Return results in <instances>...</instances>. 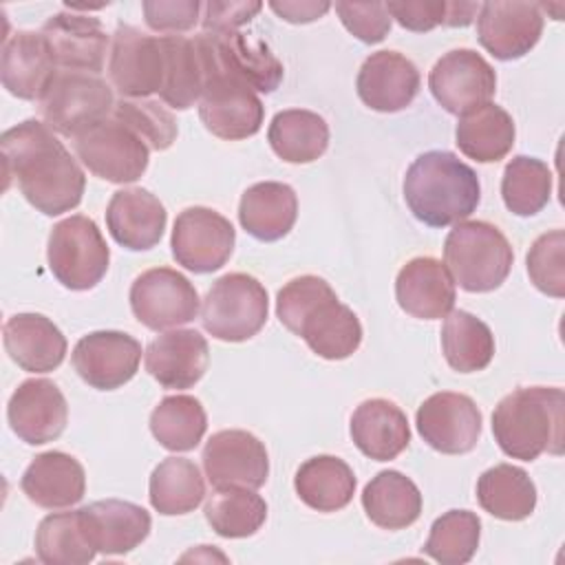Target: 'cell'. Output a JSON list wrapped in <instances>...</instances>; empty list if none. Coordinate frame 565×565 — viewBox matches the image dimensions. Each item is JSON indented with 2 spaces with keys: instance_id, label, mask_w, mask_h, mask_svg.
Segmentation results:
<instances>
[{
  "instance_id": "cell-1",
  "label": "cell",
  "mask_w": 565,
  "mask_h": 565,
  "mask_svg": "<svg viewBox=\"0 0 565 565\" xmlns=\"http://www.w3.org/2000/svg\"><path fill=\"white\" fill-rule=\"evenodd\" d=\"M7 188L18 183L22 196L42 214L57 216L79 205L86 177L53 130L24 119L0 137Z\"/></svg>"
},
{
  "instance_id": "cell-2",
  "label": "cell",
  "mask_w": 565,
  "mask_h": 565,
  "mask_svg": "<svg viewBox=\"0 0 565 565\" xmlns=\"http://www.w3.org/2000/svg\"><path fill=\"white\" fill-rule=\"evenodd\" d=\"M278 320L324 360H344L362 342V324L331 285L313 274L289 280L276 298Z\"/></svg>"
},
{
  "instance_id": "cell-3",
  "label": "cell",
  "mask_w": 565,
  "mask_h": 565,
  "mask_svg": "<svg viewBox=\"0 0 565 565\" xmlns=\"http://www.w3.org/2000/svg\"><path fill=\"white\" fill-rule=\"evenodd\" d=\"M404 201L428 227H448L468 218L479 201L477 172L448 150L422 152L406 170Z\"/></svg>"
},
{
  "instance_id": "cell-4",
  "label": "cell",
  "mask_w": 565,
  "mask_h": 565,
  "mask_svg": "<svg viewBox=\"0 0 565 565\" xmlns=\"http://www.w3.org/2000/svg\"><path fill=\"white\" fill-rule=\"evenodd\" d=\"M499 448L521 461L561 455L565 439V393L558 386H521L501 397L492 413Z\"/></svg>"
},
{
  "instance_id": "cell-5",
  "label": "cell",
  "mask_w": 565,
  "mask_h": 565,
  "mask_svg": "<svg viewBox=\"0 0 565 565\" xmlns=\"http://www.w3.org/2000/svg\"><path fill=\"white\" fill-rule=\"evenodd\" d=\"M514 252L505 234L488 221H461L444 241V265L470 294H486L508 278Z\"/></svg>"
},
{
  "instance_id": "cell-6",
  "label": "cell",
  "mask_w": 565,
  "mask_h": 565,
  "mask_svg": "<svg viewBox=\"0 0 565 565\" xmlns=\"http://www.w3.org/2000/svg\"><path fill=\"white\" fill-rule=\"evenodd\" d=\"M267 289L249 274L221 276L203 298V329L223 342H245L267 322Z\"/></svg>"
},
{
  "instance_id": "cell-7",
  "label": "cell",
  "mask_w": 565,
  "mask_h": 565,
  "mask_svg": "<svg viewBox=\"0 0 565 565\" xmlns=\"http://www.w3.org/2000/svg\"><path fill=\"white\" fill-rule=\"evenodd\" d=\"M115 108L113 90L95 73L84 71H57L51 86L38 102L42 121L64 135L75 139L79 132L110 117Z\"/></svg>"
},
{
  "instance_id": "cell-8",
  "label": "cell",
  "mask_w": 565,
  "mask_h": 565,
  "mask_svg": "<svg viewBox=\"0 0 565 565\" xmlns=\"http://www.w3.org/2000/svg\"><path fill=\"white\" fill-rule=\"evenodd\" d=\"M46 260L53 276L66 289L84 291L93 289L106 276L110 249L93 218L73 214L53 225Z\"/></svg>"
},
{
  "instance_id": "cell-9",
  "label": "cell",
  "mask_w": 565,
  "mask_h": 565,
  "mask_svg": "<svg viewBox=\"0 0 565 565\" xmlns=\"http://www.w3.org/2000/svg\"><path fill=\"white\" fill-rule=\"evenodd\" d=\"M77 159L99 179L110 183H132L148 168L150 148L113 115L73 139Z\"/></svg>"
},
{
  "instance_id": "cell-10",
  "label": "cell",
  "mask_w": 565,
  "mask_h": 565,
  "mask_svg": "<svg viewBox=\"0 0 565 565\" xmlns=\"http://www.w3.org/2000/svg\"><path fill=\"white\" fill-rule=\"evenodd\" d=\"M210 68L247 84L258 93H274L282 82V64L267 42L241 31H203L196 35Z\"/></svg>"
},
{
  "instance_id": "cell-11",
  "label": "cell",
  "mask_w": 565,
  "mask_h": 565,
  "mask_svg": "<svg viewBox=\"0 0 565 565\" xmlns=\"http://www.w3.org/2000/svg\"><path fill=\"white\" fill-rule=\"evenodd\" d=\"M130 309L143 327L163 331L196 318L199 294L181 271L152 267L135 278L130 287Z\"/></svg>"
},
{
  "instance_id": "cell-12",
  "label": "cell",
  "mask_w": 565,
  "mask_h": 565,
  "mask_svg": "<svg viewBox=\"0 0 565 565\" xmlns=\"http://www.w3.org/2000/svg\"><path fill=\"white\" fill-rule=\"evenodd\" d=\"M163 44L137 26L119 24L108 53V77L124 99H146L163 84Z\"/></svg>"
},
{
  "instance_id": "cell-13",
  "label": "cell",
  "mask_w": 565,
  "mask_h": 565,
  "mask_svg": "<svg viewBox=\"0 0 565 565\" xmlns=\"http://www.w3.org/2000/svg\"><path fill=\"white\" fill-rule=\"evenodd\" d=\"M236 232L232 223L216 210L194 205L179 212L172 227V256L174 260L194 271L210 274L221 269L234 252Z\"/></svg>"
},
{
  "instance_id": "cell-14",
  "label": "cell",
  "mask_w": 565,
  "mask_h": 565,
  "mask_svg": "<svg viewBox=\"0 0 565 565\" xmlns=\"http://www.w3.org/2000/svg\"><path fill=\"white\" fill-rule=\"evenodd\" d=\"M428 88L444 110L463 115L494 97L497 73L477 51L455 49L435 62Z\"/></svg>"
},
{
  "instance_id": "cell-15",
  "label": "cell",
  "mask_w": 565,
  "mask_h": 565,
  "mask_svg": "<svg viewBox=\"0 0 565 565\" xmlns=\"http://www.w3.org/2000/svg\"><path fill=\"white\" fill-rule=\"evenodd\" d=\"M201 459L205 477L214 488L258 490L269 475L265 444L241 428L214 433L205 441Z\"/></svg>"
},
{
  "instance_id": "cell-16",
  "label": "cell",
  "mask_w": 565,
  "mask_h": 565,
  "mask_svg": "<svg viewBox=\"0 0 565 565\" xmlns=\"http://www.w3.org/2000/svg\"><path fill=\"white\" fill-rule=\"evenodd\" d=\"M422 439L444 455L470 452L481 435V411L463 393L441 391L422 402L415 415Z\"/></svg>"
},
{
  "instance_id": "cell-17",
  "label": "cell",
  "mask_w": 565,
  "mask_h": 565,
  "mask_svg": "<svg viewBox=\"0 0 565 565\" xmlns=\"http://www.w3.org/2000/svg\"><path fill=\"white\" fill-rule=\"evenodd\" d=\"M199 117L214 137L238 141L260 130L265 106L247 84L214 73L199 99Z\"/></svg>"
},
{
  "instance_id": "cell-18",
  "label": "cell",
  "mask_w": 565,
  "mask_h": 565,
  "mask_svg": "<svg viewBox=\"0 0 565 565\" xmlns=\"http://www.w3.org/2000/svg\"><path fill=\"white\" fill-rule=\"evenodd\" d=\"M71 362L88 386L115 391L135 377L141 344L124 331H93L77 340Z\"/></svg>"
},
{
  "instance_id": "cell-19",
  "label": "cell",
  "mask_w": 565,
  "mask_h": 565,
  "mask_svg": "<svg viewBox=\"0 0 565 565\" xmlns=\"http://www.w3.org/2000/svg\"><path fill=\"white\" fill-rule=\"evenodd\" d=\"M543 33L536 2H483L477 13V38L497 60L510 62L530 53Z\"/></svg>"
},
{
  "instance_id": "cell-20",
  "label": "cell",
  "mask_w": 565,
  "mask_h": 565,
  "mask_svg": "<svg viewBox=\"0 0 565 565\" xmlns=\"http://www.w3.org/2000/svg\"><path fill=\"white\" fill-rule=\"evenodd\" d=\"M7 419L11 430L29 446L57 439L68 422V404L55 382L44 377L24 380L9 397Z\"/></svg>"
},
{
  "instance_id": "cell-21",
  "label": "cell",
  "mask_w": 565,
  "mask_h": 565,
  "mask_svg": "<svg viewBox=\"0 0 565 565\" xmlns=\"http://www.w3.org/2000/svg\"><path fill=\"white\" fill-rule=\"evenodd\" d=\"M40 33L44 35L57 66L95 75L102 73L110 40L99 18L60 11L44 22Z\"/></svg>"
},
{
  "instance_id": "cell-22",
  "label": "cell",
  "mask_w": 565,
  "mask_h": 565,
  "mask_svg": "<svg viewBox=\"0 0 565 565\" xmlns=\"http://www.w3.org/2000/svg\"><path fill=\"white\" fill-rule=\"evenodd\" d=\"M417 66L397 51L371 53L358 73L355 88L360 99L377 113H397L419 93Z\"/></svg>"
},
{
  "instance_id": "cell-23",
  "label": "cell",
  "mask_w": 565,
  "mask_h": 565,
  "mask_svg": "<svg viewBox=\"0 0 565 565\" xmlns=\"http://www.w3.org/2000/svg\"><path fill=\"white\" fill-rule=\"evenodd\" d=\"M57 64L42 33L18 31L2 44L0 77L2 86L18 99L40 102L53 77Z\"/></svg>"
},
{
  "instance_id": "cell-24",
  "label": "cell",
  "mask_w": 565,
  "mask_h": 565,
  "mask_svg": "<svg viewBox=\"0 0 565 565\" xmlns=\"http://www.w3.org/2000/svg\"><path fill=\"white\" fill-rule=\"evenodd\" d=\"M395 298L402 311L422 320L446 318L457 300L455 280L433 256L411 258L395 278Z\"/></svg>"
},
{
  "instance_id": "cell-25",
  "label": "cell",
  "mask_w": 565,
  "mask_h": 565,
  "mask_svg": "<svg viewBox=\"0 0 565 565\" xmlns=\"http://www.w3.org/2000/svg\"><path fill=\"white\" fill-rule=\"evenodd\" d=\"M207 340L196 329H172L157 335L146 349V371L163 388H190L207 371Z\"/></svg>"
},
{
  "instance_id": "cell-26",
  "label": "cell",
  "mask_w": 565,
  "mask_h": 565,
  "mask_svg": "<svg viewBox=\"0 0 565 565\" xmlns=\"http://www.w3.org/2000/svg\"><path fill=\"white\" fill-rule=\"evenodd\" d=\"M168 212L163 203L143 188L117 190L106 207L110 236L130 252L154 247L166 230Z\"/></svg>"
},
{
  "instance_id": "cell-27",
  "label": "cell",
  "mask_w": 565,
  "mask_h": 565,
  "mask_svg": "<svg viewBox=\"0 0 565 565\" xmlns=\"http://www.w3.org/2000/svg\"><path fill=\"white\" fill-rule=\"evenodd\" d=\"M79 512L93 547L106 556L132 552L148 539L152 527L146 508L121 499L95 501L79 508Z\"/></svg>"
},
{
  "instance_id": "cell-28",
  "label": "cell",
  "mask_w": 565,
  "mask_h": 565,
  "mask_svg": "<svg viewBox=\"0 0 565 565\" xmlns=\"http://www.w3.org/2000/svg\"><path fill=\"white\" fill-rule=\"evenodd\" d=\"M20 488L31 503L44 510H62L82 501L86 492V475L73 455L49 450L26 466Z\"/></svg>"
},
{
  "instance_id": "cell-29",
  "label": "cell",
  "mask_w": 565,
  "mask_h": 565,
  "mask_svg": "<svg viewBox=\"0 0 565 565\" xmlns=\"http://www.w3.org/2000/svg\"><path fill=\"white\" fill-rule=\"evenodd\" d=\"M9 358L29 373L55 371L66 355V338L42 313H15L2 329Z\"/></svg>"
},
{
  "instance_id": "cell-30",
  "label": "cell",
  "mask_w": 565,
  "mask_h": 565,
  "mask_svg": "<svg viewBox=\"0 0 565 565\" xmlns=\"http://www.w3.org/2000/svg\"><path fill=\"white\" fill-rule=\"evenodd\" d=\"M351 439L362 455L375 461H391L411 441L406 413L391 399H364L351 415Z\"/></svg>"
},
{
  "instance_id": "cell-31",
  "label": "cell",
  "mask_w": 565,
  "mask_h": 565,
  "mask_svg": "<svg viewBox=\"0 0 565 565\" xmlns=\"http://www.w3.org/2000/svg\"><path fill=\"white\" fill-rule=\"evenodd\" d=\"M161 44L166 68L159 97L170 108L188 110L201 99L210 79L205 53L196 35H161Z\"/></svg>"
},
{
  "instance_id": "cell-32",
  "label": "cell",
  "mask_w": 565,
  "mask_h": 565,
  "mask_svg": "<svg viewBox=\"0 0 565 565\" xmlns=\"http://www.w3.org/2000/svg\"><path fill=\"white\" fill-rule=\"evenodd\" d=\"M298 216V196L291 185L260 181L249 185L238 203L241 227L265 243L280 241L289 234Z\"/></svg>"
},
{
  "instance_id": "cell-33",
  "label": "cell",
  "mask_w": 565,
  "mask_h": 565,
  "mask_svg": "<svg viewBox=\"0 0 565 565\" xmlns=\"http://www.w3.org/2000/svg\"><path fill=\"white\" fill-rule=\"evenodd\" d=\"M516 128L508 110L488 102L459 115L455 128L457 148L479 163H494L503 159L514 146Z\"/></svg>"
},
{
  "instance_id": "cell-34",
  "label": "cell",
  "mask_w": 565,
  "mask_h": 565,
  "mask_svg": "<svg viewBox=\"0 0 565 565\" xmlns=\"http://www.w3.org/2000/svg\"><path fill=\"white\" fill-rule=\"evenodd\" d=\"M298 499L318 512H338L355 494V475L347 461L333 455H316L300 463L294 477Z\"/></svg>"
},
{
  "instance_id": "cell-35",
  "label": "cell",
  "mask_w": 565,
  "mask_h": 565,
  "mask_svg": "<svg viewBox=\"0 0 565 565\" xmlns=\"http://www.w3.org/2000/svg\"><path fill=\"white\" fill-rule=\"evenodd\" d=\"M362 508L377 527L404 530L422 514V492L399 470H382L364 486Z\"/></svg>"
},
{
  "instance_id": "cell-36",
  "label": "cell",
  "mask_w": 565,
  "mask_h": 565,
  "mask_svg": "<svg viewBox=\"0 0 565 565\" xmlns=\"http://www.w3.org/2000/svg\"><path fill=\"white\" fill-rule=\"evenodd\" d=\"M267 141L282 161L311 163L320 159L329 146V124L313 110H280L269 124Z\"/></svg>"
},
{
  "instance_id": "cell-37",
  "label": "cell",
  "mask_w": 565,
  "mask_h": 565,
  "mask_svg": "<svg viewBox=\"0 0 565 565\" xmlns=\"http://www.w3.org/2000/svg\"><path fill=\"white\" fill-rule=\"evenodd\" d=\"M477 501L497 519L523 521L536 508V486L523 468L497 463L479 477Z\"/></svg>"
},
{
  "instance_id": "cell-38",
  "label": "cell",
  "mask_w": 565,
  "mask_h": 565,
  "mask_svg": "<svg viewBox=\"0 0 565 565\" xmlns=\"http://www.w3.org/2000/svg\"><path fill=\"white\" fill-rule=\"evenodd\" d=\"M148 497L159 514H188L201 505L205 481L194 461L185 457H168L152 470Z\"/></svg>"
},
{
  "instance_id": "cell-39",
  "label": "cell",
  "mask_w": 565,
  "mask_h": 565,
  "mask_svg": "<svg viewBox=\"0 0 565 565\" xmlns=\"http://www.w3.org/2000/svg\"><path fill=\"white\" fill-rule=\"evenodd\" d=\"M441 351L450 369L477 373L494 358V335L483 320L470 311L455 309L446 316L441 327Z\"/></svg>"
},
{
  "instance_id": "cell-40",
  "label": "cell",
  "mask_w": 565,
  "mask_h": 565,
  "mask_svg": "<svg viewBox=\"0 0 565 565\" xmlns=\"http://www.w3.org/2000/svg\"><path fill=\"white\" fill-rule=\"evenodd\" d=\"M152 437L172 452H188L199 446L207 430L203 404L192 395H168L150 413Z\"/></svg>"
},
{
  "instance_id": "cell-41",
  "label": "cell",
  "mask_w": 565,
  "mask_h": 565,
  "mask_svg": "<svg viewBox=\"0 0 565 565\" xmlns=\"http://www.w3.org/2000/svg\"><path fill=\"white\" fill-rule=\"evenodd\" d=\"M35 552L49 565H84L97 554L84 530L79 510L44 516L35 530Z\"/></svg>"
},
{
  "instance_id": "cell-42",
  "label": "cell",
  "mask_w": 565,
  "mask_h": 565,
  "mask_svg": "<svg viewBox=\"0 0 565 565\" xmlns=\"http://www.w3.org/2000/svg\"><path fill=\"white\" fill-rule=\"evenodd\" d=\"M205 519L218 536L245 539L267 519V503L249 488H216L205 501Z\"/></svg>"
},
{
  "instance_id": "cell-43",
  "label": "cell",
  "mask_w": 565,
  "mask_h": 565,
  "mask_svg": "<svg viewBox=\"0 0 565 565\" xmlns=\"http://www.w3.org/2000/svg\"><path fill=\"white\" fill-rule=\"evenodd\" d=\"M505 207L516 216H534L552 196V172L547 163L534 157L516 154L508 161L501 179Z\"/></svg>"
},
{
  "instance_id": "cell-44",
  "label": "cell",
  "mask_w": 565,
  "mask_h": 565,
  "mask_svg": "<svg viewBox=\"0 0 565 565\" xmlns=\"http://www.w3.org/2000/svg\"><path fill=\"white\" fill-rule=\"evenodd\" d=\"M481 539V521L470 510H448L430 525L428 541L424 543V554L441 565H463L468 563Z\"/></svg>"
},
{
  "instance_id": "cell-45",
  "label": "cell",
  "mask_w": 565,
  "mask_h": 565,
  "mask_svg": "<svg viewBox=\"0 0 565 565\" xmlns=\"http://www.w3.org/2000/svg\"><path fill=\"white\" fill-rule=\"evenodd\" d=\"M391 18L399 22V26L424 33L439 24L444 26H468L481 4L475 2H446V0H402V2H384Z\"/></svg>"
},
{
  "instance_id": "cell-46",
  "label": "cell",
  "mask_w": 565,
  "mask_h": 565,
  "mask_svg": "<svg viewBox=\"0 0 565 565\" xmlns=\"http://www.w3.org/2000/svg\"><path fill=\"white\" fill-rule=\"evenodd\" d=\"M115 119L135 130L148 148L168 150L177 139V121L168 108L154 99H119L110 113Z\"/></svg>"
},
{
  "instance_id": "cell-47",
  "label": "cell",
  "mask_w": 565,
  "mask_h": 565,
  "mask_svg": "<svg viewBox=\"0 0 565 565\" xmlns=\"http://www.w3.org/2000/svg\"><path fill=\"white\" fill-rule=\"evenodd\" d=\"M527 274L534 287L552 298L565 296V232L541 234L527 252Z\"/></svg>"
},
{
  "instance_id": "cell-48",
  "label": "cell",
  "mask_w": 565,
  "mask_h": 565,
  "mask_svg": "<svg viewBox=\"0 0 565 565\" xmlns=\"http://www.w3.org/2000/svg\"><path fill=\"white\" fill-rule=\"evenodd\" d=\"M344 29L364 44H377L391 31V13L384 2H335Z\"/></svg>"
},
{
  "instance_id": "cell-49",
  "label": "cell",
  "mask_w": 565,
  "mask_h": 565,
  "mask_svg": "<svg viewBox=\"0 0 565 565\" xmlns=\"http://www.w3.org/2000/svg\"><path fill=\"white\" fill-rule=\"evenodd\" d=\"M146 24L159 33H181L199 22L203 9L196 0H146L141 4Z\"/></svg>"
},
{
  "instance_id": "cell-50",
  "label": "cell",
  "mask_w": 565,
  "mask_h": 565,
  "mask_svg": "<svg viewBox=\"0 0 565 565\" xmlns=\"http://www.w3.org/2000/svg\"><path fill=\"white\" fill-rule=\"evenodd\" d=\"M263 9L260 2H205L201 24L203 31H238V26L247 24L258 11Z\"/></svg>"
},
{
  "instance_id": "cell-51",
  "label": "cell",
  "mask_w": 565,
  "mask_h": 565,
  "mask_svg": "<svg viewBox=\"0 0 565 565\" xmlns=\"http://www.w3.org/2000/svg\"><path fill=\"white\" fill-rule=\"evenodd\" d=\"M269 9L280 20H287L291 24H307V22L320 20L331 9V4L329 2H311V0H302V2H269Z\"/></svg>"
}]
</instances>
